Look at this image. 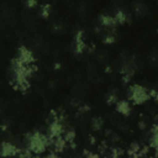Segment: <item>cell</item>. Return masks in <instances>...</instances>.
<instances>
[{"label":"cell","instance_id":"6","mask_svg":"<svg viewBox=\"0 0 158 158\" xmlns=\"http://www.w3.org/2000/svg\"><path fill=\"white\" fill-rule=\"evenodd\" d=\"M20 148L10 142H2L0 147V156H17Z\"/></svg>","mask_w":158,"mask_h":158},{"label":"cell","instance_id":"25","mask_svg":"<svg viewBox=\"0 0 158 158\" xmlns=\"http://www.w3.org/2000/svg\"><path fill=\"white\" fill-rule=\"evenodd\" d=\"M89 141H90L91 144H95V143H96V139H95V137H93V136L89 137Z\"/></svg>","mask_w":158,"mask_h":158},{"label":"cell","instance_id":"28","mask_svg":"<svg viewBox=\"0 0 158 158\" xmlns=\"http://www.w3.org/2000/svg\"><path fill=\"white\" fill-rule=\"evenodd\" d=\"M0 128H1V131H5V130H6V126H5V125H1Z\"/></svg>","mask_w":158,"mask_h":158},{"label":"cell","instance_id":"21","mask_svg":"<svg viewBox=\"0 0 158 158\" xmlns=\"http://www.w3.org/2000/svg\"><path fill=\"white\" fill-rule=\"evenodd\" d=\"M148 96H151L153 100H157V91H156L154 89H151V90L148 91Z\"/></svg>","mask_w":158,"mask_h":158},{"label":"cell","instance_id":"16","mask_svg":"<svg viewBox=\"0 0 158 158\" xmlns=\"http://www.w3.org/2000/svg\"><path fill=\"white\" fill-rule=\"evenodd\" d=\"M115 41H116V37H115L114 33H107L102 38V43H105V44H112Z\"/></svg>","mask_w":158,"mask_h":158},{"label":"cell","instance_id":"24","mask_svg":"<svg viewBox=\"0 0 158 158\" xmlns=\"http://www.w3.org/2000/svg\"><path fill=\"white\" fill-rule=\"evenodd\" d=\"M138 126H139V128H141V130H144V128H146V123H144V121L138 122Z\"/></svg>","mask_w":158,"mask_h":158},{"label":"cell","instance_id":"9","mask_svg":"<svg viewBox=\"0 0 158 158\" xmlns=\"http://www.w3.org/2000/svg\"><path fill=\"white\" fill-rule=\"evenodd\" d=\"M99 22L104 27H114L116 25V21L114 19V16H110V15H100Z\"/></svg>","mask_w":158,"mask_h":158},{"label":"cell","instance_id":"14","mask_svg":"<svg viewBox=\"0 0 158 158\" xmlns=\"http://www.w3.org/2000/svg\"><path fill=\"white\" fill-rule=\"evenodd\" d=\"M149 144L153 149H157V126L154 125L152 127V132H151V141Z\"/></svg>","mask_w":158,"mask_h":158},{"label":"cell","instance_id":"17","mask_svg":"<svg viewBox=\"0 0 158 158\" xmlns=\"http://www.w3.org/2000/svg\"><path fill=\"white\" fill-rule=\"evenodd\" d=\"M74 138H75V132L73 130H68L65 132V136H64L65 142L67 143H72V142H74Z\"/></svg>","mask_w":158,"mask_h":158},{"label":"cell","instance_id":"20","mask_svg":"<svg viewBox=\"0 0 158 158\" xmlns=\"http://www.w3.org/2000/svg\"><path fill=\"white\" fill-rule=\"evenodd\" d=\"M122 154H123V152L121 149H117V148H114L112 152H111V156L112 157H117V156H122Z\"/></svg>","mask_w":158,"mask_h":158},{"label":"cell","instance_id":"19","mask_svg":"<svg viewBox=\"0 0 158 158\" xmlns=\"http://www.w3.org/2000/svg\"><path fill=\"white\" fill-rule=\"evenodd\" d=\"M25 5L28 9H33L37 6V0H25Z\"/></svg>","mask_w":158,"mask_h":158},{"label":"cell","instance_id":"26","mask_svg":"<svg viewBox=\"0 0 158 158\" xmlns=\"http://www.w3.org/2000/svg\"><path fill=\"white\" fill-rule=\"evenodd\" d=\"M60 69V64L59 63H54V70H59Z\"/></svg>","mask_w":158,"mask_h":158},{"label":"cell","instance_id":"11","mask_svg":"<svg viewBox=\"0 0 158 158\" xmlns=\"http://www.w3.org/2000/svg\"><path fill=\"white\" fill-rule=\"evenodd\" d=\"M104 126V120L101 117H93L91 120V128L94 131H100Z\"/></svg>","mask_w":158,"mask_h":158},{"label":"cell","instance_id":"10","mask_svg":"<svg viewBox=\"0 0 158 158\" xmlns=\"http://www.w3.org/2000/svg\"><path fill=\"white\" fill-rule=\"evenodd\" d=\"M114 19H115L116 23H120V25H122V23H125V22L130 21V17H128V16H127V14H126L125 11H122V10H117V11L115 12Z\"/></svg>","mask_w":158,"mask_h":158},{"label":"cell","instance_id":"4","mask_svg":"<svg viewBox=\"0 0 158 158\" xmlns=\"http://www.w3.org/2000/svg\"><path fill=\"white\" fill-rule=\"evenodd\" d=\"M83 36H84V32H83V31H78L77 35H75V37H74L73 51H74L75 54H81V53L85 51V48H86V44H85V42H84Z\"/></svg>","mask_w":158,"mask_h":158},{"label":"cell","instance_id":"13","mask_svg":"<svg viewBox=\"0 0 158 158\" xmlns=\"http://www.w3.org/2000/svg\"><path fill=\"white\" fill-rule=\"evenodd\" d=\"M51 12H52V6H51L49 4L42 5V7H41V10H40V15H41L43 19H48L49 15H51Z\"/></svg>","mask_w":158,"mask_h":158},{"label":"cell","instance_id":"22","mask_svg":"<svg viewBox=\"0 0 158 158\" xmlns=\"http://www.w3.org/2000/svg\"><path fill=\"white\" fill-rule=\"evenodd\" d=\"M83 156H85V157H93V158H96V157H98V154L91 153V152H89V151H84V152H83Z\"/></svg>","mask_w":158,"mask_h":158},{"label":"cell","instance_id":"18","mask_svg":"<svg viewBox=\"0 0 158 158\" xmlns=\"http://www.w3.org/2000/svg\"><path fill=\"white\" fill-rule=\"evenodd\" d=\"M116 101H117V94H116V91L109 93L107 99H106V102H107L109 105H111V104H116Z\"/></svg>","mask_w":158,"mask_h":158},{"label":"cell","instance_id":"5","mask_svg":"<svg viewBox=\"0 0 158 158\" xmlns=\"http://www.w3.org/2000/svg\"><path fill=\"white\" fill-rule=\"evenodd\" d=\"M17 58L20 60H22L25 64H31L35 62V57H33L32 52L30 49H27L26 47H20L17 49Z\"/></svg>","mask_w":158,"mask_h":158},{"label":"cell","instance_id":"23","mask_svg":"<svg viewBox=\"0 0 158 158\" xmlns=\"http://www.w3.org/2000/svg\"><path fill=\"white\" fill-rule=\"evenodd\" d=\"M90 110V107L89 106H81V107H79V112L81 114V112H86V111H89Z\"/></svg>","mask_w":158,"mask_h":158},{"label":"cell","instance_id":"2","mask_svg":"<svg viewBox=\"0 0 158 158\" xmlns=\"http://www.w3.org/2000/svg\"><path fill=\"white\" fill-rule=\"evenodd\" d=\"M127 94H128V99L136 105H142L149 99L146 88L139 84H135V85L130 86Z\"/></svg>","mask_w":158,"mask_h":158},{"label":"cell","instance_id":"15","mask_svg":"<svg viewBox=\"0 0 158 158\" xmlns=\"http://www.w3.org/2000/svg\"><path fill=\"white\" fill-rule=\"evenodd\" d=\"M139 148H141V147H139L138 143H132V144L130 146V149H128L127 154H128V156H132V157H137Z\"/></svg>","mask_w":158,"mask_h":158},{"label":"cell","instance_id":"1","mask_svg":"<svg viewBox=\"0 0 158 158\" xmlns=\"http://www.w3.org/2000/svg\"><path fill=\"white\" fill-rule=\"evenodd\" d=\"M51 144V139L48 136L36 131L33 133H30L26 136V146L27 148L33 153H42L47 149V147Z\"/></svg>","mask_w":158,"mask_h":158},{"label":"cell","instance_id":"12","mask_svg":"<svg viewBox=\"0 0 158 158\" xmlns=\"http://www.w3.org/2000/svg\"><path fill=\"white\" fill-rule=\"evenodd\" d=\"M135 14L137 16H144L147 14V7L142 2H137L135 4Z\"/></svg>","mask_w":158,"mask_h":158},{"label":"cell","instance_id":"7","mask_svg":"<svg viewBox=\"0 0 158 158\" xmlns=\"http://www.w3.org/2000/svg\"><path fill=\"white\" fill-rule=\"evenodd\" d=\"M116 110L117 112H120L123 116H128L131 114V105L128 104V101L126 100H117L116 101Z\"/></svg>","mask_w":158,"mask_h":158},{"label":"cell","instance_id":"27","mask_svg":"<svg viewBox=\"0 0 158 158\" xmlns=\"http://www.w3.org/2000/svg\"><path fill=\"white\" fill-rule=\"evenodd\" d=\"M105 72H106V73H110V72H111V67H106Z\"/></svg>","mask_w":158,"mask_h":158},{"label":"cell","instance_id":"3","mask_svg":"<svg viewBox=\"0 0 158 158\" xmlns=\"http://www.w3.org/2000/svg\"><path fill=\"white\" fill-rule=\"evenodd\" d=\"M57 117L53 118V121L48 126V137H49L51 141H52V138L58 137V136H62V133H63V125H62V122Z\"/></svg>","mask_w":158,"mask_h":158},{"label":"cell","instance_id":"8","mask_svg":"<svg viewBox=\"0 0 158 158\" xmlns=\"http://www.w3.org/2000/svg\"><path fill=\"white\" fill-rule=\"evenodd\" d=\"M51 144L54 147V151H56L57 153H59V152L64 151L67 142H65L64 137H62V136H58V137H54V138H52V141H51Z\"/></svg>","mask_w":158,"mask_h":158}]
</instances>
